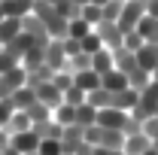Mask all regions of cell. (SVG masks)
<instances>
[{"mask_svg":"<svg viewBox=\"0 0 158 155\" xmlns=\"http://www.w3.org/2000/svg\"><path fill=\"white\" fill-rule=\"evenodd\" d=\"M143 15H146V0H125L122 15H118V21H116L118 31H122V34H131Z\"/></svg>","mask_w":158,"mask_h":155,"instance_id":"1","label":"cell"},{"mask_svg":"<svg viewBox=\"0 0 158 155\" xmlns=\"http://www.w3.org/2000/svg\"><path fill=\"white\" fill-rule=\"evenodd\" d=\"M128 119H131V113L116 110V107H103V110H98V125H100V128H110V131H122V134H125Z\"/></svg>","mask_w":158,"mask_h":155,"instance_id":"2","label":"cell"},{"mask_svg":"<svg viewBox=\"0 0 158 155\" xmlns=\"http://www.w3.org/2000/svg\"><path fill=\"white\" fill-rule=\"evenodd\" d=\"M43 64H49L55 73L67 70V52H64V40H49L43 49Z\"/></svg>","mask_w":158,"mask_h":155,"instance_id":"3","label":"cell"},{"mask_svg":"<svg viewBox=\"0 0 158 155\" xmlns=\"http://www.w3.org/2000/svg\"><path fill=\"white\" fill-rule=\"evenodd\" d=\"M24 79H27V70H24L21 64L12 67V70H6V73H0V100H6L15 88H21Z\"/></svg>","mask_w":158,"mask_h":155,"instance_id":"4","label":"cell"},{"mask_svg":"<svg viewBox=\"0 0 158 155\" xmlns=\"http://www.w3.org/2000/svg\"><path fill=\"white\" fill-rule=\"evenodd\" d=\"M94 31H98V37L103 40V49H110V52L125 43V34L118 31V24H113V21H100V24H94Z\"/></svg>","mask_w":158,"mask_h":155,"instance_id":"5","label":"cell"},{"mask_svg":"<svg viewBox=\"0 0 158 155\" xmlns=\"http://www.w3.org/2000/svg\"><path fill=\"white\" fill-rule=\"evenodd\" d=\"M15 152L21 155H31L40 149V134L34 131V128H27V131H19V134H12V143H9Z\"/></svg>","mask_w":158,"mask_h":155,"instance_id":"6","label":"cell"},{"mask_svg":"<svg viewBox=\"0 0 158 155\" xmlns=\"http://www.w3.org/2000/svg\"><path fill=\"white\" fill-rule=\"evenodd\" d=\"M152 149V140L143 134V131H137V134H125V143H122V152L125 155H146Z\"/></svg>","mask_w":158,"mask_h":155,"instance_id":"7","label":"cell"},{"mask_svg":"<svg viewBox=\"0 0 158 155\" xmlns=\"http://www.w3.org/2000/svg\"><path fill=\"white\" fill-rule=\"evenodd\" d=\"M0 9L6 19H24L34 12V0H0Z\"/></svg>","mask_w":158,"mask_h":155,"instance_id":"8","label":"cell"},{"mask_svg":"<svg viewBox=\"0 0 158 155\" xmlns=\"http://www.w3.org/2000/svg\"><path fill=\"white\" fill-rule=\"evenodd\" d=\"M34 94H37V100H40V103H46L49 110H55L58 103H64V94L55 88V82H43V85H37Z\"/></svg>","mask_w":158,"mask_h":155,"instance_id":"9","label":"cell"},{"mask_svg":"<svg viewBox=\"0 0 158 155\" xmlns=\"http://www.w3.org/2000/svg\"><path fill=\"white\" fill-rule=\"evenodd\" d=\"M85 143V128H79V125H67L64 128V137H61V146H64V152H76L79 146Z\"/></svg>","mask_w":158,"mask_h":155,"instance_id":"10","label":"cell"},{"mask_svg":"<svg viewBox=\"0 0 158 155\" xmlns=\"http://www.w3.org/2000/svg\"><path fill=\"white\" fill-rule=\"evenodd\" d=\"M134 55H137V67H143V70L152 73V70L158 67V46L155 43H143Z\"/></svg>","mask_w":158,"mask_h":155,"instance_id":"11","label":"cell"},{"mask_svg":"<svg viewBox=\"0 0 158 155\" xmlns=\"http://www.w3.org/2000/svg\"><path fill=\"white\" fill-rule=\"evenodd\" d=\"M137 100H140V91H134V88L128 85V88H122V91H113V103H110V107L131 113V110L137 107Z\"/></svg>","mask_w":158,"mask_h":155,"instance_id":"12","label":"cell"},{"mask_svg":"<svg viewBox=\"0 0 158 155\" xmlns=\"http://www.w3.org/2000/svg\"><path fill=\"white\" fill-rule=\"evenodd\" d=\"M134 31L143 37V43H155V46H158V19H155V15H149V12H146V15L137 21V27H134Z\"/></svg>","mask_w":158,"mask_h":155,"instance_id":"13","label":"cell"},{"mask_svg":"<svg viewBox=\"0 0 158 155\" xmlns=\"http://www.w3.org/2000/svg\"><path fill=\"white\" fill-rule=\"evenodd\" d=\"M113 67H116V70H122V73H131V70L137 67V55H134L131 49L118 46V49H113Z\"/></svg>","mask_w":158,"mask_h":155,"instance_id":"14","label":"cell"},{"mask_svg":"<svg viewBox=\"0 0 158 155\" xmlns=\"http://www.w3.org/2000/svg\"><path fill=\"white\" fill-rule=\"evenodd\" d=\"M6 100H9V107H12V110H27L31 103H37V94H34V88L21 85V88H15Z\"/></svg>","mask_w":158,"mask_h":155,"instance_id":"15","label":"cell"},{"mask_svg":"<svg viewBox=\"0 0 158 155\" xmlns=\"http://www.w3.org/2000/svg\"><path fill=\"white\" fill-rule=\"evenodd\" d=\"M73 85H79V88L88 94V91L100 88V73H94L91 67H88V70H79V73H73Z\"/></svg>","mask_w":158,"mask_h":155,"instance_id":"16","label":"cell"},{"mask_svg":"<svg viewBox=\"0 0 158 155\" xmlns=\"http://www.w3.org/2000/svg\"><path fill=\"white\" fill-rule=\"evenodd\" d=\"M100 85L106 88V91H122V88H128V73H122V70H110V73H103L100 76Z\"/></svg>","mask_w":158,"mask_h":155,"instance_id":"17","label":"cell"},{"mask_svg":"<svg viewBox=\"0 0 158 155\" xmlns=\"http://www.w3.org/2000/svg\"><path fill=\"white\" fill-rule=\"evenodd\" d=\"M21 34V19H3L0 21V46H9Z\"/></svg>","mask_w":158,"mask_h":155,"instance_id":"18","label":"cell"},{"mask_svg":"<svg viewBox=\"0 0 158 155\" xmlns=\"http://www.w3.org/2000/svg\"><path fill=\"white\" fill-rule=\"evenodd\" d=\"M91 70L100 73V76H103V73H110V70H113V52H110V49L94 52V55H91Z\"/></svg>","mask_w":158,"mask_h":155,"instance_id":"19","label":"cell"},{"mask_svg":"<svg viewBox=\"0 0 158 155\" xmlns=\"http://www.w3.org/2000/svg\"><path fill=\"white\" fill-rule=\"evenodd\" d=\"M52 119L58 122L61 128H67V125H76V107H70V103H58V107L52 110Z\"/></svg>","mask_w":158,"mask_h":155,"instance_id":"20","label":"cell"},{"mask_svg":"<svg viewBox=\"0 0 158 155\" xmlns=\"http://www.w3.org/2000/svg\"><path fill=\"white\" fill-rule=\"evenodd\" d=\"M98 128H100V125H98ZM122 143H125V134H122V131L100 128V140H98V146H103V149H122Z\"/></svg>","mask_w":158,"mask_h":155,"instance_id":"21","label":"cell"},{"mask_svg":"<svg viewBox=\"0 0 158 155\" xmlns=\"http://www.w3.org/2000/svg\"><path fill=\"white\" fill-rule=\"evenodd\" d=\"M85 103H91L94 110H103V107H110V103H113V91H106V88L100 85V88H94V91H88V94H85Z\"/></svg>","mask_w":158,"mask_h":155,"instance_id":"22","label":"cell"},{"mask_svg":"<svg viewBox=\"0 0 158 155\" xmlns=\"http://www.w3.org/2000/svg\"><path fill=\"white\" fill-rule=\"evenodd\" d=\"M24 113H27V119H31V128H34V125H43V122L52 119V110H49L46 103H40V100H37V103H31Z\"/></svg>","mask_w":158,"mask_h":155,"instance_id":"23","label":"cell"},{"mask_svg":"<svg viewBox=\"0 0 158 155\" xmlns=\"http://www.w3.org/2000/svg\"><path fill=\"white\" fill-rule=\"evenodd\" d=\"M91 31H94V27H91L85 19H79V15L67 21V37H70V40H82V37H88Z\"/></svg>","mask_w":158,"mask_h":155,"instance_id":"24","label":"cell"},{"mask_svg":"<svg viewBox=\"0 0 158 155\" xmlns=\"http://www.w3.org/2000/svg\"><path fill=\"white\" fill-rule=\"evenodd\" d=\"M76 125H79V128H91V125H98V110H94L91 103L76 107Z\"/></svg>","mask_w":158,"mask_h":155,"instance_id":"25","label":"cell"},{"mask_svg":"<svg viewBox=\"0 0 158 155\" xmlns=\"http://www.w3.org/2000/svg\"><path fill=\"white\" fill-rule=\"evenodd\" d=\"M27 128H31L27 113H24V110H12V116L6 122V131H9V134H19V131H27Z\"/></svg>","mask_w":158,"mask_h":155,"instance_id":"26","label":"cell"},{"mask_svg":"<svg viewBox=\"0 0 158 155\" xmlns=\"http://www.w3.org/2000/svg\"><path fill=\"white\" fill-rule=\"evenodd\" d=\"M149 82H152V73H149V70H143V67H134V70L128 73V85H131L134 91H143Z\"/></svg>","mask_w":158,"mask_h":155,"instance_id":"27","label":"cell"},{"mask_svg":"<svg viewBox=\"0 0 158 155\" xmlns=\"http://www.w3.org/2000/svg\"><path fill=\"white\" fill-rule=\"evenodd\" d=\"M43 49H46V46H31V49L21 55V67H24V70L40 67V64H43Z\"/></svg>","mask_w":158,"mask_h":155,"instance_id":"28","label":"cell"},{"mask_svg":"<svg viewBox=\"0 0 158 155\" xmlns=\"http://www.w3.org/2000/svg\"><path fill=\"white\" fill-rule=\"evenodd\" d=\"M79 19H85L91 27H94V24H100V21H103V9H100V6H94V3H85V6H79Z\"/></svg>","mask_w":158,"mask_h":155,"instance_id":"29","label":"cell"},{"mask_svg":"<svg viewBox=\"0 0 158 155\" xmlns=\"http://www.w3.org/2000/svg\"><path fill=\"white\" fill-rule=\"evenodd\" d=\"M79 46H82V52H85V55H94V52H100V49H103V40L98 37V31H91L88 37L79 40Z\"/></svg>","mask_w":158,"mask_h":155,"instance_id":"30","label":"cell"},{"mask_svg":"<svg viewBox=\"0 0 158 155\" xmlns=\"http://www.w3.org/2000/svg\"><path fill=\"white\" fill-rule=\"evenodd\" d=\"M88 67H91V55H85V52H79V55H70V58H67V70H70V73L88 70Z\"/></svg>","mask_w":158,"mask_h":155,"instance_id":"31","label":"cell"},{"mask_svg":"<svg viewBox=\"0 0 158 155\" xmlns=\"http://www.w3.org/2000/svg\"><path fill=\"white\" fill-rule=\"evenodd\" d=\"M122 6H125V0H110L106 6H100V9H103V21H113V24H116L118 15H122Z\"/></svg>","mask_w":158,"mask_h":155,"instance_id":"32","label":"cell"},{"mask_svg":"<svg viewBox=\"0 0 158 155\" xmlns=\"http://www.w3.org/2000/svg\"><path fill=\"white\" fill-rule=\"evenodd\" d=\"M52 82H55V88L64 94L67 88H73V73H70V70H58V73L52 76Z\"/></svg>","mask_w":158,"mask_h":155,"instance_id":"33","label":"cell"},{"mask_svg":"<svg viewBox=\"0 0 158 155\" xmlns=\"http://www.w3.org/2000/svg\"><path fill=\"white\" fill-rule=\"evenodd\" d=\"M64 103H70V107H82V103H85V91H82L79 85L67 88V91H64Z\"/></svg>","mask_w":158,"mask_h":155,"instance_id":"34","label":"cell"},{"mask_svg":"<svg viewBox=\"0 0 158 155\" xmlns=\"http://www.w3.org/2000/svg\"><path fill=\"white\" fill-rule=\"evenodd\" d=\"M40 155H64V146L61 140H40Z\"/></svg>","mask_w":158,"mask_h":155,"instance_id":"35","label":"cell"},{"mask_svg":"<svg viewBox=\"0 0 158 155\" xmlns=\"http://www.w3.org/2000/svg\"><path fill=\"white\" fill-rule=\"evenodd\" d=\"M125 49H131V52H137L140 46H143V37H140L137 31H131V34H125V43H122Z\"/></svg>","mask_w":158,"mask_h":155,"instance_id":"36","label":"cell"},{"mask_svg":"<svg viewBox=\"0 0 158 155\" xmlns=\"http://www.w3.org/2000/svg\"><path fill=\"white\" fill-rule=\"evenodd\" d=\"M143 134L149 137V140H158V116H152V119L143 122Z\"/></svg>","mask_w":158,"mask_h":155,"instance_id":"37","label":"cell"},{"mask_svg":"<svg viewBox=\"0 0 158 155\" xmlns=\"http://www.w3.org/2000/svg\"><path fill=\"white\" fill-rule=\"evenodd\" d=\"M9 116H12V107H9V100H0V128H6Z\"/></svg>","mask_w":158,"mask_h":155,"instance_id":"38","label":"cell"},{"mask_svg":"<svg viewBox=\"0 0 158 155\" xmlns=\"http://www.w3.org/2000/svg\"><path fill=\"white\" fill-rule=\"evenodd\" d=\"M9 143H12V134H9L6 128H0V152H3V149H9Z\"/></svg>","mask_w":158,"mask_h":155,"instance_id":"39","label":"cell"},{"mask_svg":"<svg viewBox=\"0 0 158 155\" xmlns=\"http://www.w3.org/2000/svg\"><path fill=\"white\" fill-rule=\"evenodd\" d=\"M91 155H125V152H122V149H103V146H94Z\"/></svg>","mask_w":158,"mask_h":155,"instance_id":"40","label":"cell"},{"mask_svg":"<svg viewBox=\"0 0 158 155\" xmlns=\"http://www.w3.org/2000/svg\"><path fill=\"white\" fill-rule=\"evenodd\" d=\"M88 3H94V6H106L110 0H88Z\"/></svg>","mask_w":158,"mask_h":155,"instance_id":"41","label":"cell"},{"mask_svg":"<svg viewBox=\"0 0 158 155\" xmlns=\"http://www.w3.org/2000/svg\"><path fill=\"white\" fill-rule=\"evenodd\" d=\"M3 155H21V152H15V149L9 146V149H3Z\"/></svg>","mask_w":158,"mask_h":155,"instance_id":"42","label":"cell"},{"mask_svg":"<svg viewBox=\"0 0 158 155\" xmlns=\"http://www.w3.org/2000/svg\"><path fill=\"white\" fill-rule=\"evenodd\" d=\"M146 155H158V149H155V146H152V149H149V152H146Z\"/></svg>","mask_w":158,"mask_h":155,"instance_id":"43","label":"cell"},{"mask_svg":"<svg viewBox=\"0 0 158 155\" xmlns=\"http://www.w3.org/2000/svg\"><path fill=\"white\" fill-rule=\"evenodd\" d=\"M3 19H6V15H3V9H0V21H3Z\"/></svg>","mask_w":158,"mask_h":155,"instance_id":"44","label":"cell"},{"mask_svg":"<svg viewBox=\"0 0 158 155\" xmlns=\"http://www.w3.org/2000/svg\"><path fill=\"white\" fill-rule=\"evenodd\" d=\"M152 146H155V149H158V140H152Z\"/></svg>","mask_w":158,"mask_h":155,"instance_id":"45","label":"cell"},{"mask_svg":"<svg viewBox=\"0 0 158 155\" xmlns=\"http://www.w3.org/2000/svg\"><path fill=\"white\" fill-rule=\"evenodd\" d=\"M31 155H40V152H31Z\"/></svg>","mask_w":158,"mask_h":155,"instance_id":"46","label":"cell"},{"mask_svg":"<svg viewBox=\"0 0 158 155\" xmlns=\"http://www.w3.org/2000/svg\"><path fill=\"white\" fill-rule=\"evenodd\" d=\"M0 52H3V46H0Z\"/></svg>","mask_w":158,"mask_h":155,"instance_id":"47","label":"cell"},{"mask_svg":"<svg viewBox=\"0 0 158 155\" xmlns=\"http://www.w3.org/2000/svg\"><path fill=\"white\" fill-rule=\"evenodd\" d=\"M64 155H70V152H64Z\"/></svg>","mask_w":158,"mask_h":155,"instance_id":"48","label":"cell"},{"mask_svg":"<svg viewBox=\"0 0 158 155\" xmlns=\"http://www.w3.org/2000/svg\"><path fill=\"white\" fill-rule=\"evenodd\" d=\"M0 155H3V152H0Z\"/></svg>","mask_w":158,"mask_h":155,"instance_id":"49","label":"cell"}]
</instances>
